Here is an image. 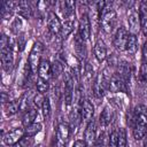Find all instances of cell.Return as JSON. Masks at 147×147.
Returning a JSON list of instances; mask_svg holds the SVG:
<instances>
[{
    "mask_svg": "<svg viewBox=\"0 0 147 147\" xmlns=\"http://www.w3.org/2000/svg\"><path fill=\"white\" fill-rule=\"evenodd\" d=\"M116 21H117V14L115 11V9L110 6H107L103 8L101 15H100V28L106 32V33H110L115 25H116Z\"/></svg>",
    "mask_w": 147,
    "mask_h": 147,
    "instance_id": "6da1fadb",
    "label": "cell"
},
{
    "mask_svg": "<svg viewBox=\"0 0 147 147\" xmlns=\"http://www.w3.org/2000/svg\"><path fill=\"white\" fill-rule=\"evenodd\" d=\"M42 51H44V46L39 41L34 42L33 46H32V48H31V51H30L28 62L30 64V68H31L32 74H36L38 71V69H39V65H40V62H41Z\"/></svg>",
    "mask_w": 147,
    "mask_h": 147,
    "instance_id": "7a4b0ae2",
    "label": "cell"
},
{
    "mask_svg": "<svg viewBox=\"0 0 147 147\" xmlns=\"http://www.w3.org/2000/svg\"><path fill=\"white\" fill-rule=\"evenodd\" d=\"M108 86H109V82L105 78L102 72L98 74L93 80V84H92V90H93L94 95L96 98H102L106 94Z\"/></svg>",
    "mask_w": 147,
    "mask_h": 147,
    "instance_id": "3957f363",
    "label": "cell"
},
{
    "mask_svg": "<svg viewBox=\"0 0 147 147\" xmlns=\"http://www.w3.org/2000/svg\"><path fill=\"white\" fill-rule=\"evenodd\" d=\"M70 137V127L67 123L61 122L56 129V147H65Z\"/></svg>",
    "mask_w": 147,
    "mask_h": 147,
    "instance_id": "277c9868",
    "label": "cell"
},
{
    "mask_svg": "<svg viewBox=\"0 0 147 147\" xmlns=\"http://www.w3.org/2000/svg\"><path fill=\"white\" fill-rule=\"evenodd\" d=\"M79 111H80V119L85 123H90L93 119L94 106L88 99H83L79 106Z\"/></svg>",
    "mask_w": 147,
    "mask_h": 147,
    "instance_id": "5b68a950",
    "label": "cell"
},
{
    "mask_svg": "<svg viewBox=\"0 0 147 147\" xmlns=\"http://www.w3.org/2000/svg\"><path fill=\"white\" fill-rule=\"evenodd\" d=\"M78 34L80 36V38L84 41L88 40V38L91 37V21H90V16H88V14L86 11H84L82 14V16H80Z\"/></svg>",
    "mask_w": 147,
    "mask_h": 147,
    "instance_id": "8992f818",
    "label": "cell"
},
{
    "mask_svg": "<svg viewBox=\"0 0 147 147\" xmlns=\"http://www.w3.org/2000/svg\"><path fill=\"white\" fill-rule=\"evenodd\" d=\"M24 129L21 127H15L10 131H8L6 134L2 136V140L5 142V145L8 146H14L16 142H18L23 137H24Z\"/></svg>",
    "mask_w": 147,
    "mask_h": 147,
    "instance_id": "52a82bcc",
    "label": "cell"
},
{
    "mask_svg": "<svg viewBox=\"0 0 147 147\" xmlns=\"http://www.w3.org/2000/svg\"><path fill=\"white\" fill-rule=\"evenodd\" d=\"M129 34H130V33L127 32V30H126L125 26H123V25L119 26V28L117 29L115 36H114V39H113L114 46H115L117 49H119V51L125 49V45H126Z\"/></svg>",
    "mask_w": 147,
    "mask_h": 147,
    "instance_id": "ba28073f",
    "label": "cell"
},
{
    "mask_svg": "<svg viewBox=\"0 0 147 147\" xmlns=\"http://www.w3.org/2000/svg\"><path fill=\"white\" fill-rule=\"evenodd\" d=\"M127 24H129V30L131 31L132 34H136L141 29L139 13L134 8H130L127 10Z\"/></svg>",
    "mask_w": 147,
    "mask_h": 147,
    "instance_id": "9c48e42d",
    "label": "cell"
},
{
    "mask_svg": "<svg viewBox=\"0 0 147 147\" xmlns=\"http://www.w3.org/2000/svg\"><path fill=\"white\" fill-rule=\"evenodd\" d=\"M108 90L116 93V92H122L126 90V82L123 79L122 76H119L117 72L113 74L110 80H109V86Z\"/></svg>",
    "mask_w": 147,
    "mask_h": 147,
    "instance_id": "30bf717a",
    "label": "cell"
},
{
    "mask_svg": "<svg viewBox=\"0 0 147 147\" xmlns=\"http://www.w3.org/2000/svg\"><path fill=\"white\" fill-rule=\"evenodd\" d=\"M64 62L69 65V68L71 70L72 78L75 80H77L78 77H79V74H80V69H82V64H80V61L78 60V57H76L75 55L68 54L67 57L64 59Z\"/></svg>",
    "mask_w": 147,
    "mask_h": 147,
    "instance_id": "8fae6325",
    "label": "cell"
},
{
    "mask_svg": "<svg viewBox=\"0 0 147 147\" xmlns=\"http://www.w3.org/2000/svg\"><path fill=\"white\" fill-rule=\"evenodd\" d=\"M96 140V122L92 119L90 123H87L86 129L84 131V141L87 144V146H93Z\"/></svg>",
    "mask_w": 147,
    "mask_h": 147,
    "instance_id": "7c38bea8",
    "label": "cell"
},
{
    "mask_svg": "<svg viewBox=\"0 0 147 147\" xmlns=\"http://www.w3.org/2000/svg\"><path fill=\"white\" fill-rule=\"evenodd\" d=\"M0 57H1V63L2 68L6 71H10L14 64V55H13V49L10 47L0 49Z\"/></svg>",
    "mask_w": 147,
    "mask_h": 147,
    "instance_id": "4fadbf2b",
    "label": "cell"
},
{
    "mask_svg": "<svg viewBox=\"0 0 147 147\" xmlns=\"http://www.w3.org/2000/svg\"><path fill=\"white\" fill-rule=\"evenodd\" d=\"M47 26H48V30L51 31V33H53V34H59L61 32V28H62L61 21L57 17V15L55 13H53V11L48 13Z\"/></svg>",
    "mask_w": 147,
    "mask_h": 147,
    "instance_id": "5bb4252c",
    "label": "cell"
},
{
    "mask_svg": "<svg viewBox=\"0 0 147 147\" xmlns=\"http://www.w3.org/2000/svg\"><path fill=\"white\" fill-rule=\"evenodd\" d=\"M38 77L45 79L48 82V79L52 77V63L47 59H42L38 69Z\"/></svg>",
    "mask_w": 147,
    "mask_h": 147,
    "instance_id": "9a60e30c",
    "label": "cell"
},
{
    "mask_svg": "<svg viewBox=\"0 0 147 147\" xmlns=\"http://www.w3.org/2000/svg\"><path fill=\"white\" fill-rule=\"evenodd\" d=\"M93 52H94L95 59H96L99 62H102L103 60H106V57H107V48H106V45H105L103 40L98 39V40L95 41Z\"/></svg>",
    "mask_w": 147,
    "mask_h": 147,
    "instance_id": "2e32d148",
    "label": "cell"
},
{
    "mask_svg": "<svg viewBox=\"0 0 147 147\" xmlns=\"http://www.w3.org/2000/svg\"><path fill=\"white\" fill-rule=\"evenodd\" d=\"M113 119H114V111H113V109L110 107H108V106L105 107L103 110L100 114V117H99L100 125L102 127H106V126H108L111 123Z\"/></svg>",
    "mask_w": 147,
    "mask_h": 147,
    "instance_id": "e0dca14e",
    "label": "cell"
},
{
    "mask_svg": "<svg viewBox=\"0 0 147 147\" xmlns=\"http://www.w3.org/2000/svg\"><path fill=\"white\" fill-rule=\"evenodd\" d=\"M17 7V2L13 1H5L1 3V14L5 20H9L14 13V10Z\"/></svg>",
    "mask_w": 147,
    "mask_h": 147,
    "instance_id": "ac0fdd59",
    "label": "cell"
},
{
    "mask_svg": "<svg viewBox=\"0 0 147 147\" xmlns=\"http://www.w3.org/2000/svg\"><path fill=\"white\" fill-rule=\"evenodd\" d=\"M132 134L136 140H142L147 134V124L136 123L132 126Z\"/></svg>",
    "mask_w": 147,
    "mask_h": 147,
    "instance_id": "d6986e66",
    "label": "cell"
},
{
    "mask_svg": "<svg viewBox=\"0 0 147 147\" xmlns=\"http://www.w3.org/2000/svg\"><path fill=\"white\" fill-rule=\"evenodd\" d=\"M20 106H21V99H15L11 101H8L5 106V113L7 116H11L14 114H16L20 110Z\"/></svg>",
    "mask_w": 147,
    "mask_h": 147,
    "instance_id": "ffe728a7",
    "label": "cell"
},
{
    "mask_svg": "<svg viewBox=\"0 0 147 147\" xmlns=\"http://www.w3.org/2000/svg\"><path fill=\"white\" fill-rule=\"evenodd\" d=\"M137 49H138V38L136 34L130 33L127 41H126V45H125V51L129 54H134L137 52Z\"/></svg>",
    "mask_w": 147,
    "mask_h": 147,
    "instance_id": "44dd1931",
    "label": "cell"
},
{
    "mask_svg": "<svg viewBox=\"0 0 147 147\" xmlns=\"http://www.w3.org/2000/svg\"><path fill=\"white\" fill-rule=\"evenodd\" d=\"M74 28H75V20L70 18V20H67L64 21V23L62 24V28H61V38L62 39H65L68 38V36L74 31Z\"/></svg>",
    "mask_w": 147,
    "mask_h": 147,
    "instance_id": "7402d4cb",
    "label": "cell"
},
{
    "mask_svg": "<svg viewBox=\"0 0 147 147\" xmlns=\"http://www.w3.org/2000/svg\"><path fill=\"white\" fill-rule=\"evenodd\" d=\"M17 13L20 16L24 17V18H29L31 16V13H32V9L30 7V5L25 1H21V2H17Z\"/></svg>",
    "mask_w": 147,
    "mask_h": 147,
    "instance_id": "603a6c76",
    "label": "cell"
},
{
    "mask_svg": "<svg viewBox=\"0 0 147 147\" xmlns=\"http://www.w3.org/2000/svg\"><path fill=\"white\" fill-rule=\"evenodd\" d=\"M38 115V111L36 108H29L25 113H24V116H23V125L24 126H28L32 123H34V119Z\"/></svg>",
    "mask_w": 147,
    "mask_h": 147,
    "instance_id": "cb8c5ba5",
    "label": "cell"
},
{
    "mask_svg": "<svg viewBox=\"0 0 147 147\" xmlns=\"http://www.w3.org/2000/svg\"><path fill=\"white\" fill-rule=\"evenodd\" d=\"M41 127H42V125L40 123H32V124L25 126L24 134L26 137H34L37 133H39L41 131Z\"/></svg>",
    "mask_w": 147,
    "mask_h": 147,
    "instance_id": "d4e9b609",
    "label": "cell"
},
{
    "mask_svg": "<svg viewBox=\"0 0 147 147\" xmlns=\"http://www.w3.org/2000/svg\"><path fill=\"white\" fill-rule=\"evenodd\" d=\"M75 48H76V52L78 55H80L82 57H85V44H84V40L80 38L79 34H77L75 37Z\"/></svg>",
    "mask_w": 147,
    "mask_h": 147,
    "instance_id": "484cf974",
    "label": "cell"
},
{
    "mask_svg": "<svg viewBox=\"0 0 147 147\" xmlns=\"http://www.w3.org/2000/svg\"><path fill=\"white\" fill-rule=\"evenodd\" d=\"M64 67H63V62H61L60 60H55L52 63V77L57 78L61 74H63Z\"/></svg>",
    "mask_w": 147,
    "mask_h": 147,
    "instance_id": "4316f807",
    "label": "cell"
},
{
    "mask_svg": "<svg viewBox=\"0 0 147 147\" xmlns=\"http://www.w3.org/2000/svg\"><path fill=\"white\" fill-rule=\"evenodd\" d=\"M36 88L38 91V93H41V94H45L47 91H48V82L38 77L37 80H36Z\"/></svg>",
    "mask_w": 147,
    "mask_h": 147,
    "instance_id": "83f0119b",
    "label": "cell"
},
{
    "mask_svg": "<svg viewBox=\"0 0 147 147\" xmlns=\"http://www.w3.org/2000/svg\"><path fill=\"white\" fill-rule=\"evenodd\" d=\"M93 78V67L90 63H85L84 67V74H83V79L85 80L86 84L91 83Z\"/></svg>",
    "mask_w": 147,
    "mask_h": 147,
    "instance_id": "f1b7e54d",
    "label": "cell"
},
{
    "mask_svg": "<svg viewBox=\"0 0 147 147\" xmlns=\"http://www.w3.org/2000/svg\"><path fill=\"white\" fill-rule=\"evenodd\" d=\"M127 145V139H126V130L121 127L118 130V142L117 147H126Z\"/></svg>",
    "mask_w": 147,
    "mask_h": 147,
    "instance_id": "f546056e",
    "label": "cell"
},
{
    "mask_svg": "<svg viewBox=\"0 0 147 147\" xmlns=\"http://www.w3.org/2000/svg\"><path fill=\"white\" fill-rule=\"evenodd\" d=\"M33 145V139L32 137H26L24 136L18 142H16L13 147H32Z\"/></svg>",
    "mask_w": 147,
    "mask_h": 147,
    "instance_id": "4dcf8cb0",
    "label": "cell"
},
{
    "mask_svg": "<svg viewBox=\"0 0 147 147\" xmlns=\"http://www.w3.org/2000/svg\"><path fill=\"white\" fill-rule=\"evenodd\" d=\"M41 110H42V115L45 116V118H49L51 111H52V107H51L49 99L47 96L44 99V102H42V106H41Z\"/></svg>",
    "mask_w": 147,
    "mask_h": 147,
    "instance_id": "1f68e13d",
    "label": "cell"
},
{
    "mask_svg": "<svg viewBox=\"0 0 147 147\" xmlns=\"http://www.w3.org/2000/svg\"><path fill=\"white\" fill-rule=\"evenodd\" d=\"M118 142V131H111L108 137V146L109 147H117Z\"/></svg>",
    "mask_w": 147,
    "mask_h": 147,
    "instance_id": "d6a6232c",
    "label": "cell"
},
{
    "mask_svg": "<svg viewBox=\"0 0 147 147\" xmlns=\"http://www.w3.org/2000/svg\"><path fill=\"white\" fill-rule=\"evenodd\" d=\"M21 30H22V21H21V18H15L14 20V22L11 23V31L14 32V33H16V34H18L20 32H21Z\"/></svg>",
    "mask_w": 147,
    "mask_h": 147,
    "instance_id": "836d02e7",
    "label": "cell"
},
{
    "mask_svg": "<svg viewBox=\"0 0 147 147\" xmlns=\"http://www.w3.org/2000/svg\"><path fill=\"white\" fill-rule=\"evenodd\" d=\"M108 141V138L106 137V134L105 133H101L98 138H96V140H95V142H94V147H105L106 146V142Z\"/></svg>",
    "mask_w": 147,
    "mask_h": 147,
    "instance_id": "e575fe53",
    "label": "cell"
},
{
    "mask_svg": "<svg viewBox=\"0 0 147 147\" xmlns=\"http://www.w3.org/2000/svg\"><path fill=\"white\" fill-rule=\"evenodd\" d=\"M44 96H42V94L41 93H38V94H36L34 96H33V105H34V107H40L41 108V106H42V102H44Z\"/></svg>",
    "mask_w": 147,
    "mask_h": 147,
    "instance_id": "d590c367",
    "label": "cell"
},
{
    "mask_svg": "<svg viewBox=\"0 0 147 147\" xmlns=\"http://www.w3.org/2000/svg\"><path fill=\"white\" fill-rule=\"evenodd\" d=\"M16 40H17V48H18V51H22L24 48V45H25V38H24V36L23 34H20Z\"/></svg>",
    "mask_w": 147,
    "mask_h": 147,
    "instance_id": "8d00e7d4",
    "label": "cell"
},
{
    "mask_svg": "<svg viewBox=\"0 0 147 147\" xmlns=\"http://www.w3.org/2000/svg\"><path fill=\"white\" fill-rule=\"evenodd\" d=\"M142 60H144V62L147 63V41L142 46Z\"/></svg>",
    "mask_w": 147,
    "mask_h": 147,
    "instance_id": "74e56055",
    "label": "cell"
},
{
    "mask_svg": "<svg viewBox=\"0 0 147 147\" xmlns=\"http://www.w3.org/2000/svg\"><path fill=\"white\" fill-rule=\"evenodd\" d=\"M72 147H88V146L84 140H77V141H75Z\"/></svg>",
    "mask_w": 147,
    "mask_h": 147,
    "instance_id": "f35d334b",
    "label": "cell"
},
{
    "mask_svg": "<svg viewBox=\"0 0 147 147\" xmlns=\"http://www.w3.org/2000/svg\"><path fill=\"white\" fill-rule=\"evenodd\" d=\"M1 147H6V146H5V145H2V146H1Z\"/></svg>",
    "mask_w": 147,
    "mask_h": 147,
    "instance_id": "ab89813d",
    "label": "cell"
}]
</instances>
